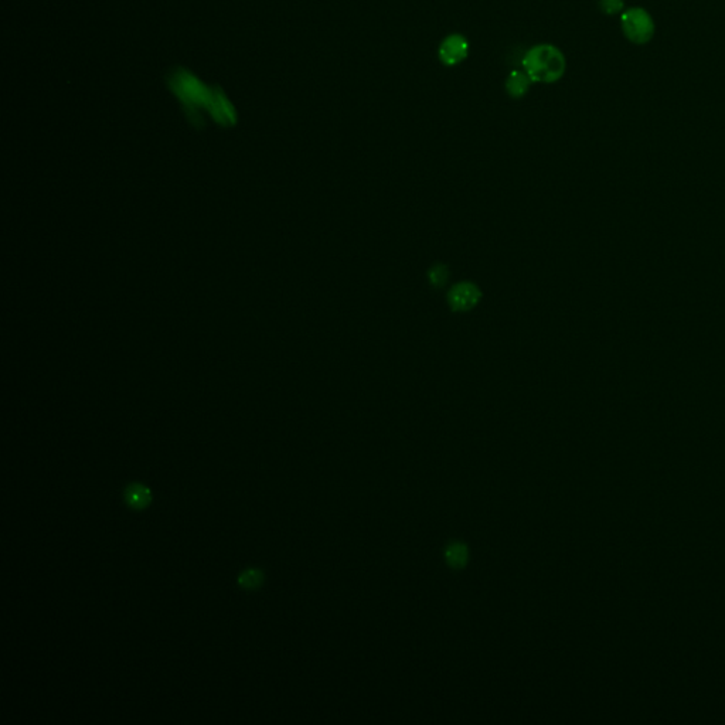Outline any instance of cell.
<instances>
[{
  "instance_id": "8",
  "label": "cell",
  "mask_w": 725,
  "mask_h": 725,
  "mask_svg": "<svg viewBox=\"0 0 725 725\" xmlns=\"http://www.w3.org/2000/svg\"><path fill=\"white\" fill-rule=\"evenodd\" d=\"M447 561L454 568L464 567L468 561V548L461 543L451 544L447 550Z\"/></svg>"
},
{
  "instance_id": "10",
  "label": "cell",
  "mask_w": 725,
  "mask_h": 725,
  "mask_svg": "<svg viewBox=\"0 0 725 725\" xmlns=\"http://www.w3.org/2000/svg\"><path fill=\"white\" fill-rule=\"evenodd\" d=\"M428 276H429V282H431L434 286L441 288V286H444V285L447 283L448 276H449V271H448V268H447L445 265H439V264H438V265H435V266L429 271Z\"/></svg>"
},
{
  "instance_id": "1",
  "label": "cell",
  "mask_w": 725,
  "mask_h": 725,
  "mask_svg": "<svg viewBox=\"0 0 725 725\" xmlns=\"http://www.w3.org/2000/svg\"><path fill=\"white\" fill-rule=\"evenodd\" d=\"M169 85L180 100L187 117L193 125H203L202 110H206L216 122L223 126L234 125L237 121L236 111L224 93L219 88H207L187 70H176L170 78Z\"/></svg>"
},
{
  "instance_id": "9",
  "label": "cell",
  "mask_w": 725,
  "mask_h": 725,
  "mask_svg": "<svg viewBox=\"0 0 725 725\" xmlns=\"http://www.w3.org/2000/svg\"><path fill=\"white\" fill-rule=\"evenodd\" d=\"M265 581V574L261 570H245L239 577V584L245 590H255L261 587Z\"/></svg>"
},
{
  "instance_id": "4",
  "label": "cell",
  "mask_w": 725,
  "mask_h": 725,
  "mask_svg": "<svg viewBox=\"0 0 725 725\" xmlns=\"http://www.w3.org/2000/svg\"><path fill=\"white\" fill-rule=\"evenodd\" d=\"M482 293L475 283L462 282L455 285L448 293V303L455 312H466L476 306Z\"/></svg>"
},
{
  "instance_id": "2",
  "label": "cell",
  "mask_w": 725,
  "mask_h": 725,
  "mask_svg": "<svg viewBox=\"0 0 725 725\" xmlns=\"http://www.w3.org/2000/svg\"><path fill=\"white\" fill-rule=\"evenodd\" d=\"M523 68L533 83L551 84L564 75L565 58L557 47L538 44L524 54Z\"/></svg>"
},
{
  "instance_id": "3",
  "label": "cell",
  "mask_w": 725,
  "mask_h": 725,
  "mask_svg": "<svg viewBox=\"0 0 725 725\" xmlns=\"http://www.w3.org/2000/svg\"><path fill=\"white\" fill-rule=\"evenodd\" d=\"M622 28L625 36L636 44L650 41L654 34V24L650 14L640 7L629 9L623 13Z\"/></svg>"
},
{
  "instance_id": "6",
  "label": "cell",
  "mask_w": 725,
  "mask_h": 725,
  "mask_svg": "<svg viewBox=\"0 0 725 725\" xmlns=\"http://www.w3.org/2000/svg\"><path fill=\"white\" fill-rule=\"evenodd\" d=\"M123 499L133 510H143L152 503V491L147 486L142 484H130L123 491Z\"/></svg>"
},
{
  "instance_id": "11",
  "label": "cell",
  "mask_w": 725,
  "mask_h": 725,
  "mask_svg": "<svg viewBox=\"0 0 725 725\" xmlns=\"http://www.w3.org/2000/svg\"><path fill=\"white\" fill-rule=\"evenodd\" d=\"M601 9L607 14H615L623 9L622 0H601Z\"/></svg>"
},
{
  "instance_id": "5",
  "label": "cell",
  "mask_w": 725,
  "mask_h": 725,
  "mask_svg": "<svg viewBox=\"0 0 725 725\" xmlns=\"http://www.w3.org/2000/svg\"><path fill=\"white\" fill-rule=\"evenodd\" d=\"M469 53V43L461 34L448 36L439 46V60L448 66H457L462 63Z\"/></svg>"
},
{
  "instance_id": "7",
  "label": "cell",
  "mask_w": 725,
  "mask_h": 725,
  "mask_svg": "<svg viewBox=\"0 0 725 725\" xmlns=\"http://www.w3.org/2000/svg\"><path fill=\"white\" fill-rule=\"evenodd\" d=\"M531 83L524 71H513L506 81V91L511 98H521L528 93Z\"/></svg>"
}]
</instances>
